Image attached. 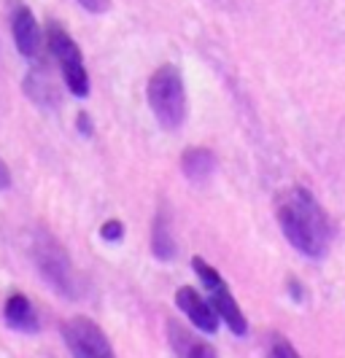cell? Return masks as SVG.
Instances as JSON below:
<instances>
[{"mask_svg":"<svg viewBox=\"0 0 345 358\" xmlns=\"http://www.w3.org/2000/svg\"><path fill=\"white\" fill-rule=\"evenodd\" d=\"M286 286H289V296L294 299V302H302V299H305V291H302V283H300L297 278H289V280H286Z\"/></svg>","mask_w":345,"mask_h":358,"instance_id":"obj_19","label":"cell"},{"mask_svg":"<svg viewBox=\"0 0 345 358\" xmlns=\"http://www.w3.org/2000/svg\"><path fill=\"white\" fill-rule=\"evenodd\" d=\"M46 46L52 57L59 65V73H62V81L71 92L73 97H90L92 92V81H90V71L84 65V54L78 49V43L73 41V36L62 27L52 22L46 27Z\"/></svg>","mask_w":345,"mask_h":358,"instance_id":"obj_4","label":"cell"},{"mask_svg":"<svg viewBox=\"0 0 345 358\" xmlns=\"http://www.w3.org/2000/svg\"><path fill=\"white\" fill-rule=\"evenodd\" d=\"M22 87H24L27 97H30L38 108H43V110H46V108H57V90L43 71L33 68V71L24 76V84H22Z\"/></svg>","mask_w":345,"mask_h":358,"instance_id":"obj_13","label":"cell"},{"mask_svg":"<svg viewBox=\"0 0 345 358\" xmlns=\"http://www.w3.org/2000/svg\"><path fill=\"white\" fill-rule=\"evenodd\" d=\"M11 183H14V178H11V167H8L6 159L0 157V192H8Z\"/></svg>","mask_w":345,"mask_h":358,"instance_id":"obj_18","label":"cell"},{"mask_svg":"<svg viewBox=\"0 0 345 358\" xmlns=\"http://www.w3.org/2000/svg\"><path fill=\"white\" fill-rule=\"evenodd\" d=\"M11 36L17 43V52L24 59H36L43 46V36H41V24H38L36 14L30 11V6L17 3L11 11Z\"/></svg>","mask_w":345,"mask_h":358,"instance_id":"obj_8","label":"cell"},{"mask_svg":"<svg viewBox=\"0 0 345 358\" xmlns=\"http://www.w3.org/2000/svg\"><path fill=\"white\" fill-rule=\"evenodd\" d=\"M30 259L36 264L38 275L49 283L55 294L65 299L81 296V278L73 267L71 253L46 227H36L30 234Z\"/></svg>","mask_w":345,"mask_h":358,"instance_id":"obj_2","label":"cell"},{"mask_svg":"<svg viewBox=\"0 0 345 358\" xmlns=\"http://www.w3.org/2000/svg\"><path fill=\"white\" fill-rule=\"evenodd\" d=\"M62 340L73 358H116L113 345L100 323L87 315H73L62 323Z\"/></svg>","mask_w":345,"mask_h":358,"instance_id":"obj_6","label":"cell"},{"mask_svg":"<svg viewBox=\"0 0 345 358\" xmlns=\"http://www.w3.org/2000/svg\"><path fill=\"white\" fill-rule=\"evenodd\" d=\"M146 100L162 129L176 132L186 122V87L176 65H162L148 78Z\"/></svg>","mask_w":345,"mask_h":358,"instance_id":"obj_3","label":"cell"},{"mask_svg":"<svg viewBox=\"0 0 345 358\" xmlns=\"http://www.w3.org/2000/svg\"><path fill=\"white\" fill-rule=\"evenodd\" d=\"M78 6L90 14H106L111 8V0H78Z\"/></svg>","mask_w":345,"mask_h":358,"instance_id":"obj_17","label":"cell"},{"mask_svg":"<svg viewBox=\"0 0 345 358\" xmlns=\"http://www.w3.org/2000/svg\"><path fill=\"white\" fill-rule=\"evenodd\" d=\"M167 340H170V348H173V353L178 358H218L213 345H208L205 340L195 337L178 321H167Z\"/></svg>","mask_w":345,"mask_h":358,"instance_id":"obj_11","label":"cell"},{"mask_svg":"<svg viewBox=\"0 0 345 358\" xmlns=\"http://www.w3.org/2000/svg\"><path fill=\"white\" fill-rule=\"evenodd\" d=\"M76 129H78L84 138H92V135H94V122H92V116L87 110H78V113H76Z\"/></svg>","mask_w":345,"mask_h":358,"instance_id":"obj_16","label":"cell"},{"mask_svg":"<svg viewBox=\"0 0 345 358\" xmlns=\"http://www.w3.org/2000/svg\"><path fill=\"white\" fill-rule=\"evenodd\" d=\"M176 307L189 318V323L197 331H202V334H216L218 331L221 318H218V313L211 305V299H205L192 286H181L176 291Z\"/></svg>","mask_w":345,"mask_h":358,"instance_id":"obj_7","label":"cell"},{"mask_svg":"<svg viewBox=\"0 0 345 358\" xmlns=\"http://www.w3.org/2000/svg\"><path fill=\"white\" fill-rule=\"evenodd\" d=\"M192 267L197 272V278H200V283L205 286V294H208V299H211V305L213 310L218 313V318L227 323V329L237 334V337H243L246 331H248V318L243 315V310L237 305V299L232 296V291L227 286V280L221 278V272H218L213 264H208L202 256H195L192 259Z\"/></svg>","mask_w":345,"mask_h":358,"instance_id":"obj_5","label":"cell"},{"mask_svg":"<svg viewBox=\"0 0 345 358\" xmlns=\"http://www.w3.org/2000/svg\"><path fill=\"white\" fill-rule=\"evenodd\" d=\"M181 173L192 183H205L216 173V154L205 145H189L181 154Z\"/></svg>","mask_w":345,"mask_h":358,"instance_id":"obj_12","label":"cell"},{"mask_svg":"<svg viewBox=\"0 0 345 358\" xmlns=\"http://www.w3.org/2000/svg\"><path fill=\"white\" fill-rule=\"evenodd\" d=\"M151 256L157 262H173L178 256L176 234H173V224H170V210L164 202L157 208L154 221H151Z\"/></svg>","mask_w":345,"mask_h":358,"instance_id":"obj_10","label":"cell"},{"mask_svg":"<svg viewBox=\"0 0 345 358\" xmlns=\"http://www.w3.org/2000/svg\"><path fill=\"white\" fill-rule=\"evenodd\" d=\"M267 358H302V356H300V350L286 337L270 334V340H267Z\"/></svg>","mask_w":345,"mask_h":358,"instance_id":"obj_14","label":"cell"},{"mask_svg":"<svg viewBox=\"0 0 345 358\" xmlns=\"http://www.w3.org/2000/svg\"><path fill=\"white\" fill-rule=\"evenodd\" d=\"M3 321L8 323V329L22 331V334H38V331H41V318H38L36 305H33L30 296H24L22 291H11V294L6 296Z\"/></svg>","mask_w":345,"mask_h":358,"instance_id":"obj_9","label":"cell"},{"mask_svg":"<svg viewBox=\"0 0 345 358\" xmlns=\"http://www.w3.org/2000/svg\"><path fill=\"white\" fill-rule=\"evenodd\" d=\"M100 237H103L106 243H122V240H125V224H122L119 218H108V221H103V227H100Z\"/></svg>","mask_w":345,"mask_h":358,"instance_id":"obj_15","label":"cell"},{"mask_svg":"<svg viewBox=\"0 0 345 358\" xmlns=\"http://www.w3.org/2000/svg\"><path fill=\"white\" fill-rule=\"evenodd\" d=\"M275 215L283 237L291 243L294 251L308 259H324L329 253L332 224L327 210L318 205V199L302 186H291L278 194Z\"/></svg>","mask_w":345,"mask_h":358,"instance_id":"obj_1","label":"cell"}]
</instances>
